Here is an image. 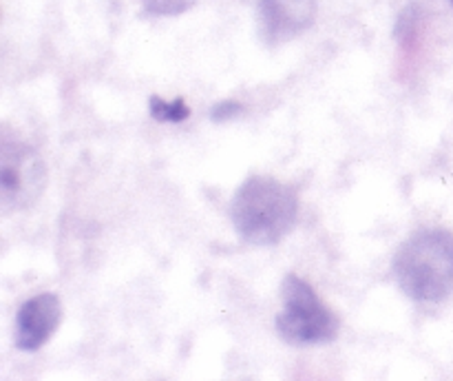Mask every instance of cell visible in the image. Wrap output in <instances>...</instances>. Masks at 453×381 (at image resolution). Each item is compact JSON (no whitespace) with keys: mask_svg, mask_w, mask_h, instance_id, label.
Wrapping results in <instances>:
<instances>
[{"mask_svg":"<svg viewBox=\"0 0 453 381\" xmlns=\"http://www.w3.org/2000/svg\"><path fill=\"white\" fill-rule=\"evenodd\" d=\"M242 111H243V105L239 100H221L219 105L212 106L211 115H212V120H215V122H224V120L237 118Z\"/></svg>","mask_w":453,"mask_h":381,"instance_id":"cell-9","label":"cell"},{"mask_svg":"<svg viewBox=\"0 0 453 381\" xmlns=\"http://www.w3.org/2000/svg\"><path fill=\"white\" fill-rule=\"evenodd\" d=\"M142 7L155 16H180L188 12L197 0H140Z\"/></svg>","mask_w":453,"mask_h":381,"instance_id":"cell-8","label":"cell"},{"mask_svg":"<svg viewBox=\"0 0 453 381\" xmlns=\"http://www.w3.org/2000/svg\"><path fill=\"white\" fill-rule=\"evenodd\" d=\"M394 273L414 301H445L453 292V235L442 229L411 235L398 251Z\"/></svg>","mask_w":453,"mask_h":381,"instance_id":"cell-2","label":"cell"},{"mask_svg":"<svg viewBox=\"0 0 453 381\" xmlns=\"http://www.w3.org/2000/svg\"><path fill=\"white\" fill-rule=\"evenodd\" d=\"M62 322V304L56 292H40L18 308L16 346L25 353L42 348Z\"/></svg>","mask_w":453,"mask_h":381,"instance_id":"cell-6","label":"cell"},{"mask_svg":"<svg viewBox=\"0 0 453 381\" xmlns=\"http://www.w3.org/2000/svg\"><path fill=\"white\" fill-rule=\"evenodd\" d=\"M149 109H150V115H153L155 120H159V122H175L177 124V122H184V120L190 118L188 105H186L181 97L168 102L159 96H150Z\"/></svg>","mask_w":453,"mask_h":381,"instance_id":"cell-7","label":"cell"},{"mask_svg":"<svg viewBox=\"0 0 453 381\" xmlns=\"http://www.w3.org/2000/svg\"><path fill=\"white\" fill-rule=\"evenodd\" d=\"M299 217V195L268 175H252L230 202V220L243 242L270 246L286 237Z\"/></svg>","mask_w":453,"mask_h":381,"instance_id":"cell-1","label":"cell"},{"mask_svg":"<svg viewBox=\"0 0 453 381\" xmlns=\"http://www.w3.org/2000/svg\"><path fill=\"white\" fill-rule=\"evenodd\" d=\"M451 4H453V0H451Z\"/></svg>","mask_w":453,"mask_h":381,"instance_id":"cell-10","label":"cell"},{"mask_svg":"<svg viewBox=\"0 0 453 381\" xmlns=\"http://www.w3.org/2000/svg\"><path fill=\"white\" fill-rule=\"evenodd\" d=\"M44 164L38 151L22 142H3L0 149V195L7 206L25 208L42 193Z\"/></svg>","mask_w":453,"mask_h":381,"instance_id":"cell-4","label":"cell"},{"mask_svg":"<svg viewBox=\"0 0 453 381\" xmlns=\"http://www.w3.org/2000/svg\"><path fill=\"white\" fill-rule=\"evenodd\" d=\"M317 12V0H259L264 40L274 47L296 38L314 25Z\"/></svg>","mask_w":453,"mask_h":381,"instance_id":"cell-5","label":"cell"},{"mask_svg":"<svg viewBox=\"0 0 453 381\" xmlns=\"http://www.w3.org/2000/svg\"><path fill=\"white\" fill-rule=\"evenodd\" d=\"M283 310L277 317V330L290 346L330 344L339 335V317L321 301L305 279L288 275L281 284Z\"/></svg>","mask_w":453,"mask_h":381,"instance_id":"cell-3","label":"cell"}]
</instances>
